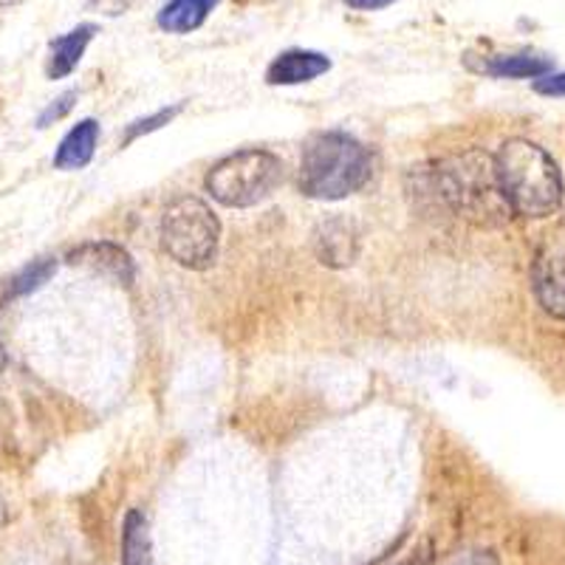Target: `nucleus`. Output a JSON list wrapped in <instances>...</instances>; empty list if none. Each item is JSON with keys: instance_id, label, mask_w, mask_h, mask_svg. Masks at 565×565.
<instances>
[{"instance_id": "1a4fd4ad", "label": "nucleus", "mask_w": 565, "mask_h": 565, "mask_svg": "<svg viewBox=\"0 0 565 565\" xmlns=\"http://www.w3.org/2000/svg\"><path fill=\"white\" fill-rule=\"evenodd\" d=\"M532 289L546 315L565 322V257L557 252H543L534 260Z\"/></svg>"}, {"instance_id": "7ed1b4c3", "label": "nucleus", "mask_w": 565, "mask_h": 565, "mask_svg": "<svg viewBox=\"0 0 565 565\" xmlns=\"http://www.w3.org/2000/svg\"><path fill=\"white\" fill-rule=\"evenodd\" d=\"M373 173L371 150L342 130L315 134L300 159V193L317 201H342L360 193Z\"/></svg>"}, {"instance_id": "ddd939ff", "label": "nucleus", "mask_w": 565, "mask_h": 565, "mask_svg": "<svg viewBox=\"0 0 565 565\" xmlns=\"http://www.w3.org/2000/svg\"><path fill=\"white\" fill-rule=\"evenodd\" d=\"M218 3L221 0H168L156 14V23L168 34H190L204 26Z\"/></svg>"}, {"instance_id": "9d476101", "label": "nucleus", "mask_w": 565, "mask_h": 565, "mask_svg": "<svg viewBox=\"0 0 565 565\" xmlns=\"http://www.w3.org/2000/svg\"><path fill=\"white\" fill-rule=\"evenodd\" d=\"M315 249L320 264L326 266H351L360 252V235L356 226L345 218H328L317 226Z\"/></svg>"}, {"instance_id": "dca6fc26", "label": "nucleus", "mask_w": 565, "mask_h": 565, "mask_svg": "<svg viewBox=\"0 0 565 565\" xmlns=\"http://www.w3.org/2000/svg\"><path fill=\"white\" fill-rule=\"evenodd\" d=\"M181 110H184V103H175V105H168V108L156 110V114H150V116H141V119H136V122L128 125V130H125V136H122V145L128 148V145H134V141L141 139V136L156 134V130H161L164 125L173 122Z\"/></svg>"}, {"instance_id": "f8f14e48", "label": "nucleus", "mask_w": 565, "mask_h": 565, "mask_svg": "<svg viewBox=\"0 0 565 565\" xmlns=\"http://www.w3.org/2000/svg\"><path fill=\"white\" fill-rule=\"evenodd\" d=\"M99 145V122L97 119H83L77 122L68 134L63 136V141L57 145V153H54V168L71 173V170L88 168L94 153H97Z\"/></svg>"}, {"instance_id": "f257e3e1", "label": "nucleus", "mask_w": 565, "mask_h": 565, "mask_svg": "<svg viewBox=\"0 0 565 565\" xmlns=\"http://www.w3.org/2000/svg\"><path fill=\"white\" fill-rule=\"evenodd\" d=\"M433 193L444 206L478 226H501L512 218V206L498 181L494 156L483 150L447 156L436 161L430 173Z\"/></svg>"}, {"instance_id": "6e6552de", "label": "nucleus", "mask_w": 565, "mask_h": 565, "mask_svg": "<svg viewBox=\"0 0 565 565\" xmlns=\"http://www.w3.org/2000/svg\"><path fill=\"white\" fill-rule=\"evenodd\" d=\"M331 71V60L322 52L311 49H289L280 52L266 68V83L269 85H302L322 77Z\"/></svg>"}, {"instance_id": "6ab92c4d", "label": "nucleus", "mask_w": 565, "mask_h": 565, "mask_svg": "<svg viewBox=\"0 0 565 565\" xmlns=\"http://www.w3.org/2000/svg\"><path fill=\"white\" fill-rule=\"evenodd\" d=\"M134 0H88L85 9L94 14H103V18H119V14L128 12V7Z\"/></svg>"}, {"instance_id": "f3484780", "label": "nucleus", "mask_w": 565, "mask_h": 565, "mask_svg": "<svg viewBox=\"0 0 565 565\" xmlns=\"http://www.w3.org/2000/svg\"><path fill=\"white\" fill-rule=\"evenodd\" d=\"M74 103H77V90H65V94H60V97L45 105L43 114L38 116V128H49V125L60 122V119L74 108Z\"/></svg>"}, {"instance_id": "39448f33", "label": "nucleus", "mask_w": 565, "mask_h": 565, "mask_svg": "<svg viewBox=\"0 0 565 565\" xmlns=\"http://www.w3.org/2000/svg\"><path fill=\"white\" fill-rule=\"evenodd\" d=\"M218 215L199 195H179L161 215V246L184 269H210L218 257Z\"/></svg>"}, {"instance_id": "0eeeda50", "label": "nucleus", "mask_w": 565, "mask_h": 565, "mask_svg": "<svg viewBox=\"0 0 565 565\" xmlns=\"http://www.w3.org/2000/svg\"><path fill=\"white\" fill-rule=\"evenodd\" d=\"M467 65L478 74L498 79H540L552 74L554 63L548 57H540L532 52H514V54H467Z\"/></svg>"}, {"instance_id": "2eb2a0df", "label": "nucleus", "mask_w": 565, "mask_h": 565, "mask_svg": "<svg viewBox=\"0 0 565 565\" xmlns=\"http://www.w3.org/2000/svg\"><path fill=\"white\" fill-rule=\"evenodd\" d=\"M57 257L52 255H43V257H34L29 260L23 269L14 271L7 282H3V300H18V297H26L32 291L43 289L45 282L52 280L57 275Z\"/></svg>"}, {"instance_id": "4be33fe9", "label": "nucleus", "mask_w": 565, "mask_h": 565, "mask_svg": "<svg viewBox=\"0 0 565 565\" xmlns=\"http://www.w3.org/2000/svg\"><path fill=\"white\" fill-rule=\"evenodd\" d=\"M7 365H9V356H7V351H3V345H0V373L7 371Z\"/></svg>"}, {"instance_id": "412c9836", "label": "nucleus", "mask_w": 565, "mask_h": 565, "mask_svg": "<svg viewBox=\"0 0 565 565\" xmlns=\"http://www.w3.org/2000/svg\"><path fill=\"white\" fill-rule=\"evenodd\" d=\"M345 7L356 9V12H380V9L393 7L396 0H342Z\"/></svg>"}, {"instance_id": "9b49d317", "label": "nucleus", "mask_w": 565, "mask_h": 565, "mask_svg": "<svg viewBox=\"0 0 565 565\" xmlns=\"http://www.w3.org/2000/svg\"><path fill=\"white\" fill-rule=\"evenodd\" d=\"M97 32V23H79L68 34L52 40V45H49V63H45V77L65 79L68 74H74V68L85 57V49H88Z\"/></svg>"}, {"instance_id": "423d86ee", "label": "nucleus", "mask_w": 565, "mask_h": 565, "mask_svg": "<svg viewBox=\"0 0 565 565\" xmlns=\"http://www.w3.org/2000/svg\"><path fill=\"white\" fill-rule=\"evenodd\" d=\"M71 266H85V269L97 271V275L108 277L114 282L130 286L136 277L134 257L122 249V246L110 244V241H90V244L77 246L68 255Z\"/></svg>"}, {"instance_id": "20e7f679", "label": "nucleus", "mask_w": 565, "mask_h": 565, "mask_svg": "<svg viewBox=\"0 0 565 565\" xmlns=\"http://www.w3.org/2000/svg\"><path fill=\"white\" fill-rule=\"evenodd\" d=\"M282 184V161L260 148L238 150L212 164L204 186L212 199L230 210H249L271 199Z\"/></svg>"}, {"instance_id": "a211bd4d", "label": "nucleus", "mask_w": 565, "mask_h": 565, "mask_svg": "<svg viewBox=\"0 0 565 565\" xmlns=\"http://www.w3.org/2000/svg\"><path fill=\"white\" fill-rule=\"evenodd\" d=\"M532 88L537 90V94H543V97H565V71L563 74L552 71L546 77L534 79Z\"/></svg>"}, {"instance_id": "f03ea898", "label": "nucleus", "mask_w": 565, "mask_h": 565, "mask_svg": "<svg viewBox=\"0 0 565 565\" xmlns=\"http://www.w3.org/2000/svg\"><path fill=\"white\" fill-rule=\"evenodd\" d=\"M494 156L498 181L514 215L548 218L563 204V173L546 150L529 139H507Z\"/></svg>"}, {"instance_id": "5701e85b", "label": "nucleus", "mask_w": 565, "mask_h": 565, "mask_svg": "<svg viewBox=\"0 0 565 565\" xmlns=\"http://www.w3.org/2000/svg\"><path fill=\"white\" fill-rule=\"evenodd\" d=\"M12 3H18V0H0V7H12Z\"/></svg>"}, {"instance_id": "4468645a", "label": "nucleus", "mask_w": 565, "mask_h": 565, "mask_svg": "<svg viewBox=\"0 0 565 565\" xmlns=\"http://www.w3.org/2000/svg\"><path fill=\"white\" fill-rule=\"evenodd\" d=\"M122 565H153L150 523L139 509H130L122 523Z\"/></svg>"}, {"instance_id": "aec40b11", "label": "nucleus", "mask_w": 565, "mask_h": 565, "mask_svg": "<svg viewBox=\"0 0 565 565\" xmlns=\"http://www.w3.org/2000/svg\"><path fill=\"white\" fill-rule=\"evenodd\" d=\"M447 565H501V563H498L494 554L489 552H469V554H461V557H456Z\"/></svg>"}]
</instances>
